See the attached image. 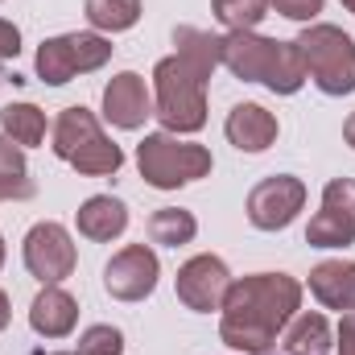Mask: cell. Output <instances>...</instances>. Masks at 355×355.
<instances>
[{
  "mask_svg": "<svg viewBox=\"0 0 355 355\" xmlns=\"http://www.w3.org/2000/svg\"><path fill=\"white\" fill-rule=\"evenodd\" d=\"M297 310H302V281H293L289 272L240 277V281H232V289L223 297L219 339L232 352L265 355Z\"/></svg>",
  "mask_w": 355,
  "mask_h": 355,
  "instance_id": "6da1fadb",
  "label": "cell"
},
{
  "mask_svg": "<svg viewBox=\"0 0 355 355\" xmlns=\"http://www.w3.org/2000/svg\"><path fill=\"white\" fill-rule=\"evenodd\" d=\"M50 149H54L71 170H79V174H87V178H107L124 166L120 145L99 128L95 112L83 107V103L58 112V120H54V145H50Z\"/></svg>",
  "mask_w": 355,
  "mask_h": 355,
  "instance_id": "7a4b0ae2",
  "label": "cell"
},
{
  "mask_svg": "<svg viewBox=\"0 0 355 355\" xmlns=\"http://www.w3.org/2000/svg\"><path fill=\"white\" fill-rule=\"evenodd\" d=\"M153 116L166 132H198L207 124V79L178 54L153 67Z\"/></svg>",
  "mask_w": 355,
  "mask_h": 355,
  "instance_id": "3957f363",
  "label": "cell"
},
{
  "mask_svg": "<svg viewBox=\"0 0 355 355\" xmlns=\"http://www.w3.org/2000/svg\"><path fill=\"white\" fill-rule=\"evenodd\" d=\"M297 50L306 75L322 95H352L355 91V42L339 25H306L297 33Z\"/></svg>",
  "mask_w": 355,
  "mask_h": 355,
  "instance_id": "277c9868",
  "label": "cell"
},
{
  "mask_svg": "<svg viewBox=\"0 0 355 355\" xmlns=\"http://www.w3.org/2000/svg\"><path fill=\"white\" fill-rule=\"evenodd\" d=\"M211 149L178 141L174 132H145V141L137 145V170L153 190H178L186 182H198L211 174Z\"/></svg>",
  "mask_w": 355,
  "mask_h": 355,
  "instance_id": "5b68a950",
  "label": "cell"
},
{
  "mask_svg": "<svg viewBox=\"0 0 355 355\" xmlns=\"http://www.w3.org/2000/svg\"><path fill=\"white\" fill-rule=\"evenodd\" d=\"M112 58V42L103 33H62V37H46L37 46V75L50 87L71 83L75 75H91L99 67H107Z\"/></svg>",
  "mask_w": 355,
  "mask_h": 355,
  "instance_id": "8992f818",
  "label": "cell"
},
{
  "mask_svg": "<svg viewBox=\"0 0 355 355\" xmlns=\"http://www.w3.org/2000/svg\"><path fill=\"white\" fill-rule=\"evenodd\" d=\"M21 257H25V268L29 277H37L42 285H62L75 265H79V252H75V240L62 223L46 219V223H33L25 244H21Z\"/></svg>",
  "mask_w": 355,
  "mask_h": 355,
  "instance_id": "52a82bcc",
  "label": "cell"
},
{
  "mask_svg": "<svg viewBox=\"0 0 355 355\" xmlns=\"http://www.w3.org/2000/svg\"><path fill=\"white\" fill-rule=\"evenodd\" d=\"M310 248H347L355 244V178H331L322 190V211L306 227Z\"/></svg>",
  "mask_w": 355,
  "mask_h": 355,
  "instance_id": "ba28073f",
  "label": "cell"
},
{
  "mask_svg": "<svg viewBox=\"0 0 355 355\" xmlns=\"http://www.w3.org/2000/svg\"><path fill=\"white\" fill-rule=\"evenodd\" d=\"M302 207H306V182L293 174H272L257 182L248 194V223L261 232H281L297 219Z\"/></svg>",
  "mask_w": 355,
  "mask_h": 355,
  "instance_id": "9c48e42d",
  "label": "cell"
},
{
  "mask_svg": "<svg viewBox=\"0 0 355 355\" xmlns=\"http://www.w3.org/2000/svg\"><path fill=\"white\" fill-rule=\"evenodd\" d=\"M157 277H162L157 252L149 244H128L103 265V289L116 302H145L157 289Z\"/></svg>",
  "mask_w": 355,
  "mask_h": 355,
  "instance_id": "30bf717a",
  "label": "cell"
},
{
  "mask_svg": "<svg viewBox=\"0 0 355 355\" xmlns=\"http://www.w3.org/2000/svg\"><path fill=\"white\" fill-rule=\"evenodd\" d=\"M178 285V302L194 314H211V310H223V297L232 289V272L219 257L202 252V257H190L186 265L178 268L174 277Z\"/></svg>",
  "mask_w": 355,
  "mask_h": 355,
  "instance_id": "8fae6325",
  "label": "cell"
},
{
  "mask_svg": "<svg viewBox=\"0 0 355 355\" xmlns=\"http://www.w3.org/2000/svg\"><path fill=\"white\" fill-rule=\"evenodd\" d=\"M149 116H153V95L137 71H120L107 79V87H103V120L107 124L137 132V128H145Z\"/></svg>",
  "mask_w": 355,
  "mask_h": 355,
  "instance_id": "7c38bea8",
  "label": "cell"
},
{
  "mask_svg": "<svg viewBox=\"0 0 355 355\" xmlns=\"http://www.w3.org/2000/svg\"><path fill=\"white\" fill-rule=\"evenodd\" d=\"M277 50H281V42L261 37L257 29L252 33H227L223 37V67L244 83H265L272 62H277Z\"/></svg>",
  "mask_w": 355,
  "mask_h": 355,
  "instance_id": "4fadbf2b",
  "label": "cell"
},
{
  "mask_svg": "<svg viewBox=\"0 0 355 355\" xmlns=\"http://www.w3.org/2000/svg\"><path fill=\"white\" fill-rule=\"evenodd\" d=\"M223 132H227V141H232L240 153H265L268 145L277 141L281 124H277V116H272L268 107H261V103H236V107L227 112Z\"/></svg>",
  "mask_w": 355,
  "mask_h": 355,
  "instance_id": "5bb4252c",
  "label": "cell"
},
{
  "mask_svg": "<svg viewBox=\"0 0 355 355\" xmlns=\"http://www.w3.org/2000/svg\"><path fill=\"white\" fill-rule=\"evenodd\" d=\"M79 322V302L62 285H42V293L29 306V327L42 339H67Z\"/></svg>",
  "mask_w": 355,
  "mask_h": 355,
  "instance_id": "9a60e30c",
  "label": "cell"
},
{
  "mask_svg": "<svg viewBox=\"0 0 355 355\" xmlns=\"http://www.w3.org/2000/svg\"><path fill=\"white\" fill-rule=\"evenodd\" d=\"M310 293L339 314H355V261H322L310 268Z\"/></svg>",
  "mask_w": 355,
  "mask_h": 355,
  "instance_id": "2e32d148",
  "label": "cell"
},
{
  "mask_svg": "<svg viewBox=\"0 0 355 355\" xmlns=\"http://www.w3.org/2000/svg\"><path fill=\"white\" fill-rule=\"evenodd\" d=\"M75 223H79V236H87L95 244H107V240L124 236V227H128V207H124L120 198H112V194H91L87 202L79 207Z\"/></svg>",
  "mask_w": 355,
  "mask_h": 355,
  "instance_id": "e0dca14e",
  "label": "cell"
},
{
  "mask_svg": "<svg viewBox=\"0 0 355 355\" xmlns=\"http://www.w3.org/2000/svg\"><path fill=\"white\" fill-rule=\"evenodd\" d=\"M174 54L186 62V67H194L202 79H211L215 75V67H223V37H215V33H207V29H194V25H178L174 29Z\"/></svg>",
  "mask_w": 355,
  "mask_h": 355,
  "instance_id": "ac0fdd59",
  "label": "cell"
},
{
  "mask_svg": "<svg viewBox=\"0 0 355 355\" xmlns=\"http://www.w3.org/2000/svg\"><path fill=\"white\" fill-rule=\"evenodd\" d=\"M331 322L318 310H302L285 327V355H327L331 347Z\"/></svg>",
  "mask_w": 355,
  "mask_h": 355,
  "instance_id": "d6986e66",
  "label": "cell"
},
{
  "mask_svg": "<svg viewBox=\"0 0 355 355\" xmlns=\"http://www.w3.org/2000/svg\"><path fill=\"white\" fill-rule=\"evenodd\" d=\"M0 128L21 149H33V145L46 141V112L37 103H4L0 107Z\"/></svg>",
  "mask_w": 355,
  "mask_h": 355,
  "instance_id": "ffe728a7",
  "label": "cell"
},
{
  "mask_svg": "<svg viewBox=\"0 0 355 355\" xmlns=\"http://www.w3.org/2000/svg\"><path fill=\"white\" fill-rule=\"evenodd\" d=\"M198 236V219L182 207H162L149 215V240L162 244V248H182Z\"/></svg>",
  "mask_w": 355,
  "mask_h": 355,
  "instance_id": "44dd1931",
  "label": "cell"
},
{
  "mask_svg": "<svg viewBox=\"0 0 355 355\" xmlns=\"http://www.w3.org/2000/svg\"><path fill=\"white\" fill-rule=\"evenodd\" d=\"M29 194H33V182H29V166H25V149L0 132V202L29 198Z\"/></svg>",
  "mask_w": 355,
  "mask_h": 355,
  "instance_id": "7402d4cb",
  "label": "cell"
},
{
  "mask_svg": "<svg viewBox=\"0 0 355 355\" xmlns=\"http://www.w3.org/2000/svg\"><path fill=\"white\" fill-rule=\"evenodd\" d=\"M83 12L99 33H124L141 21V0H83Z\"/></svg>",
  "mask_w": 355,
  "mask_h": 355,
  "instance_id": "603a6c76",
  "label": "cell"
},
{
  "mask_svg": "<svg viewBox=\"0 0 355 355\" xmlns=\"http://www.w3.org/2000/svg\"><path fill=\"white\" fill-rule=\"evenodd\" d=\"M268 0H211V12L227 33H252L268 17Z\"/></svg>",
  "mask_w": 355,
  "mask_h": 355,
  "instance_id": "cb8c5ba5",
  "label": "cell"
},
{
  "mask_svg": "<svg viewBox=\"0 0 355 355\" xmlns=\"http://www.w3.org/2000/svg\"><path fill=\"white\" fill-rule=\"evenodd\" d=\"M75 355H124V335L116 327H107V322H95L79 335Z\"/></svg>",
  "mask_w": 355,
  "mask_h": 355,
  "instance_id": "d4e9b609",
  "label": "cell"
},
{
  "mask_svg": "<svg viewBox=\"0 0 355 355\" xmlns=\"http://www.w3.org/2000/svg\"><path fill=\"white\" fill-rule=\"evenodd\" d=\"M268 4H272L281 17H289V21H314L327 0H268Z\"/></svg>",
  "mask_w": 355,
  "mask_h": 355,
  "instance_id": "484cf974",
  "label": "cell"
},
{
  "mask_svg": "<svg viewBox=\"0 0 355 355\" xmlns=\"http://www.w3.org/2000/svg\"><path fill=\"white\" fill-rule=\"evenodd\" d=\"M17 54H21V29L0 17V62H8V58H17Z\"/></svg>",
  "mask_w": 355,
  "mask_h": 355,
  "instance_id": "4316f807",
  "label": "cell"
},
{
  "mask_svg": "<svg viewBox=\"0 0 355 355\" xmlns=\"http://www.w3.org/2000/svg\"><path fill=\"white\" fill-rule=\"evenodd\" d=\"M335 347H339V355H355V314H343V318H339Z\"/></svg>",
  "mask_w": 355,
  "mask_h": 355,
  "instance_id": "83f0119b",
  "label": "cell"
},
{
  "mask_svg": "<svg viewBox=\"0 0 355 355\" xmlns=\"http://www.w3.org/2000/svg\"><path fill=\"white\" fill-rule=\"evenodd\" d=\"M8 318H12V306H8V293L0 289V331L8 327Z\"/></svg>",
  "mask_w": 355,
  "mask_h": 355,
  "instance_id": "f1b7e54d",
  "label": "cell"
},
{
  "mask_svg": "<svg viewBox=\"0 0 355 355\" xmlns=\"http://www.w3.org/2000/svg\"><path fill=\"white\" fill-rule=\"evenodd\" d=\"M343 141H347V145L355 149V112L347 116V124H343Z\"/></svg>",
  "mask_w": 355,
  "mask_h": 355,
  "instance_id": "f546056e",
  "label": "cell"
},
{
  "mask_svg": "<svg viewBox=\"0 0 355 355\" xmlns=\"http://www.w3.org/2000/svg\"><path fill=\"white\" fill-rule=\"evenodd\" d=\"M343 8H347V12H355V0H343Z\"/></svg>",
  "mask_w": 355,
  "mask_h": 355,
  "instance_id": "4dcf8cb0",
  "label": "cell"
},
{
  "mask_svg": "<svg viewBox=\"0 0 355 355\" xmlns=\"http://www.w3.org/2000/svg\"><path fill=\"white\" fill-rule=\"evenodd\" d=\"M0 265H4V236H0Z\"/></svg>",
  "mask_w": 355,
  "mask_h": 355,
  "instance_id": "1f68e13d",
  "label": "cell"
},
{
  "mask_svg": "<svg viewBox=\"0 0 355 355\" xmlns=\"http://www.w3.org/2000/svg\"><path fill=\"white\" fill-rule=\"evenodd\" d=\"M0 83H4V62H0Z\"/></svg>",
  "mask_w": 355,
  "mask_h": 355,
  "instance_id": "d6a6232c",
  "label": "cell"
},
{
  "mask_svg": "<svg viewBox=\"0 0 355 355\" xmlns=\"http://www.w3.org/2000/svg\"><path fill=\"white\" fill-rule=\"evenodd\" d=\"M54 355H75V352H54Z\"/></svg>",
  "mask_w": 355,
  "mask_h": 355,
  "instance_id": "836d02e7",
  "label": "cell"
}]
</instances>
